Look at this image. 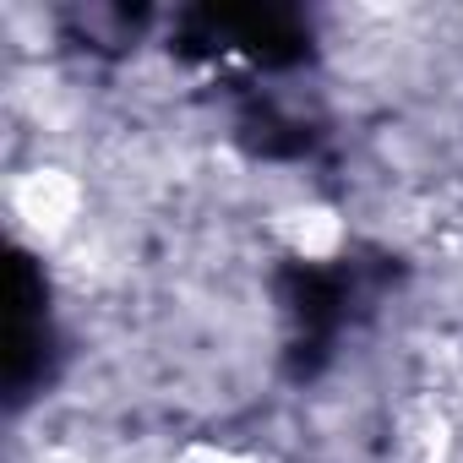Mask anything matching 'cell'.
Returning <instances> with one entry per match:
<instances>
[{"instance_id":"2","label":"cell","mask_w":463,"mask_h":463,"mask_svg":"<svg viewBox=\"0 0 463 463\" xmlns=\"http://www.w3.org/2000/svg\"><path fill=\"white\" fill-rule=\"evenodd\" d=\"M284 241H289L300 257H333L338 241H344V223H338V213H327V207H300V213L284 218Z\"/></svg>"},{"instance_id":"1","label":"cell","mask_w":463,"mask_h":463,"mask_svg":"<svg viewBox=\"0 0 463 463\" xmlns=\"http://www.w3.org/2000/svg\"><path fill=\"white\" fill-rule=\"evenodd\" d=\"M12 207H17V223L28 229V235L55 241L82 213V185L66 169H33V175H23L12 185Z\"/></svg>"},{"instance_id":"3","label":"cell","mask_w":463,"mask_h":463,"mask_svg":"<svg viewBox=\"0 0 463 463\" xmlns=\"http://www.w3.org/2000/svg\"><path fill=\"white\" fill-rule=\"evenodd\" d=\"M175 463H251V458H241V452H229V447H185Z\"/></svg>"}]
</instances>
